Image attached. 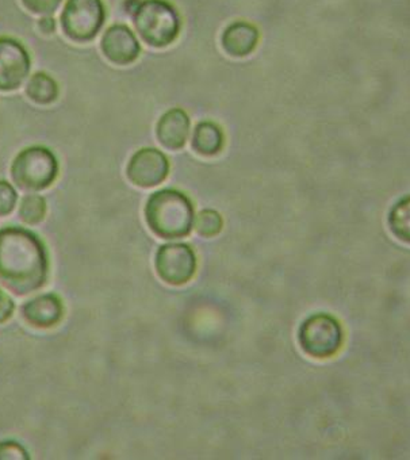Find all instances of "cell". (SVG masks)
I'll return each mask as SVG.
<instances>
[{
	"label": "cell",
	"mask_w": 410,
	"mask_h": 460,
	"mask_svg": "<svg viewBox=\"0 0 410 460\" xmlns=\"http://www.w3.org/2000/svg\"><path fill=\"white\" fill-rule=\"evenodd\" d=\"M49 255L47 245L31 230L0 229V285L17 296H26L47 285Z\"/></svg>",
	"instance_id": "6da1fadb"
},
{
	"label": "cell",
	"mask_w": 410,
	"mask_h": 460,
	"mask_svg": "<svg viewBox=\"0 0 410 460\" xmlns=\"http://www.w3.org/2000/svg\"><path fill=\"white\" fill-rule=\"evenodd\" d=\"M61 28L71 41H93L103 28L106 9L102 0H67L61 13Z\"/></svg>",
	"instance_id": "8992f818"
},
{
	"label": "cell",
	"mask_w": 410,
	"mask_h": 460,
	"mask_svg": "<svg viewBox=\"0 0 410 460\" xmlns=\"http://www.w3.org/2000/svg\"><path fill=\"white\" fill-rule=\"evenodd\" d=\"M155 267L163 282L170 286H183L194 278L197 256L190 245L182 243L165 244L157 251Z\"/></svg>",
	"instance_id": "52a82bcc"
},
{
	"label": "cell",
	"mask_w": 410,
	"mask_h": 460,
	"mask_svg": "<svg viewBox=\"0 0 410 460\" xmlns=\"http://www.w3.org/2000/svg\"><path fill=\"white\" fill-rule=\"evenodd\" d=\"M15 304L9 294L0 290V325L6 323L14 315Z\"/></svg>",
	"instance_id": "7402d4cb"
},
{
	"label": "cell",
	"mask_w": 410,
	"mask_h": 460,
	"mask_svg": "<svg viewBox=\"0 0 410 460\" xmlns=\"http://www.w3.org/2000/svg\"><path fill=\"white\" fill-rule=\"evenodd\" d=\"M260 34L256 26L248 22L230 23L222 33L221 44L225 52L232 58H246L256 49Z\"/></svg>",
	"instance_id": "4fadbf2b"
},
{
	"label": "cell",
	"mask_w": 410,
	"mask_h": 460,
	"mask_svg": "<svg viewBox=\"0 0 410 460\" xmlns=\"http://www.w3.org/2000/svg\"><path fill=\"white\" fill-rule=\"evenodd\" d=\"M101 49L104 58L115 66H129L141 53L140 42L125 25H112L102 37Z\"/></svg>",
	"instance_id": "30bf717a"
},
{
	"label": "cell",
	"mask_w": 410,
	"mask_h": 460,
	"mask_svg": "<svg viewBox=\"0 0 410 460\" xmlns=\"http://www.w3.org/2000/svg\"><path fill=\"white\" fill-rule=\"evenodd\" d=\"M29 460L31 455L22 444L14 440L0 441V460Z\"/></svg>",
	"instance_id": "ffe728a7"
},
{
	"label": "cell",
	"mask_w": 410,
	"mask_h": 460,
	"mask_svg": "<svg viewBox=\"0 0 410 460\" xmlns=\"http://www.w3.org/2000/svg\"><path fill=\"white\" fill-rule=\"evenodd\" d=\"M26 93L37 104H50L58 99V85L44 72L34 74L26 85Z\"/></svg>",
	"instance_id": "2e32d148"
},
{
	"label": "cell",
	"mask_w": 410,
	"mask_h": 460,
	"mask_svg": "<svg viewBox=\"0 0 410 460\" xmlns=\"http://www.w3.org/2000/svg\"><path fill=\"white\" fill-rule=\"evenodd\" d=\"M47 216V200L41 195H26L20 206V217L25 224L37 225Z\"/></svg>",
	"instance_id": "e0dca14e"
},
{
	"label": "cell",
	"mask_w": 410,
	"mask_h": 460,
	"mask_svg": "<svg viewBox=\"0 0 410 460\" xmlns=\"http://www.w3.org/2000/svg\"><path fill=\"white\" fill-rule=\"evenodd\" d=\"M18 194L6 181H0V217H7L14 211Z\"/></svg>",
	"instance_id": "d6986e66"
},
{
	"label": "cell",
	"mask_w": 410,
	"mask_h": 460,
	"mask_svg": "<svg viewBox=\"0 0 410 460\" xmlns=\"http://www.w3.org/2000/svg\"><path fill=\"white\" fill-rule=\"evenodd\" d=\"M190 119L182 109H171L163 114L156 128L157 140L170 151L182 149L189 138Z\"/></svg>",
	"instance_id": "7c38bea8"
},
{
	"label": "cell",
	"mask_w": 410,
	"mask_h": 460,
	"mask_svg": "<svg viewBox=\"0 0 410 460\" xmlns=\"http://www.w3.org/2000/svg\"><path fill=\"white\" fill-rule=\"evenodd\" d=\"M388 225L397 240L410 245V195L394 203L388 211Z\"/></svg>",
	"instance_id": "9a60e30c"
},
{
	"label": "cell",
	"mask_w": 410,
	"mask_h": 460,
	"mask_svg": "<svg viewBox=\"0 0 410 460\" xmlns=\"http://www.w3.org/2000/svg\"><path fill=\"white\" fill-rule=\"evenodd\" d=\"M222 226H224L222 217L216 210H210V208L201 211L195 219V230L200 236L205 237V239H211L219 234Z\"/></svg>",
	"instance_id": "ac0fdd59"
},
{
	"label": "cell",
	"mask_w": 410,
	"mask_h": 460,
	"mask_svg": "<svg viewBox=\"0 0 410 460\" xmlns=\"http://www.w3.org/2000/svg\"><path fill=\"white\" fill-rule=\"evenodd\" d=\"M137 33L149 47H170L181 33V15L167 0H141L131 14Z\"/></svg>",
	"instance_id": "3957f363"
},
{
	"label": "cell",
	"mask_w": 410,
	"mask_h": 460,
	"mask_svg": "<svg viewBox=\"0 0 410 460\" xmlns=\"http://www.w3.org/2000/svg\"><path fill=\"white\" fill-rule=\"evenodd\" d=\"M224 148V133L218 125L211 121H202L195 127L192 135V149L201 156L211 157Z\"/></svg>",
	"instance_id": "5bb4252c"
},
{
	"label": "cell",
	"mask_w": 410,
	"mask_h": 460,
	"mask_svg": "<svg viewBox=\"0 0 410 460\" xmlns=\"http://www.w3.org/2000/svg\"><path fill=\"white\" fill-rule=\"evenodd\" d=\"M61 0H22L26 10L39 15H50L58 9Z\"/></svg>",
	"instance_id": "44dd1931"
},
{
	"label": "cell",
	"mask_w": 410,
	"mask_h": 460,
	"mask_svg": "<svg viewBox=\"0 0 410 460\" xmlns=\"http://www.w3.org/2000/svg\"><path fill=\"white\" fill-rule=\"evenodd\" d=\"M58 162L44 146H31L17 155L12 165V178L23 191H42L55 183Z\"/></svg>",
	"instance_id": "277c9868"
},
{
	"label": "cell",
	"mask_w": 410,
	"mask_h": 460,
	"mask_svg": "<svg viewBox=\"0 0 410 460\" xmlns=\"http://www.w3.org/2000/svg\"><path fill=\"white\" fill-rule=\"evenodd\" d=\"M170 162L163 152L155 148H144L131 156L126 168V175L134 186L152 189L167 179Z\"/></svg>",
	"instance_id": "9c48e42d"
},
{
	"label": "cell",
	"mask_w": 410,
	"mask_h": 460,
	"mask_svg": "<svg viewBox=\"0 0 410 460\" xmlns=\"http://www.w3.org/2000/svg\"><path fill=\"white\" fill-rule=\"evenodd\" d=\"M140 2L141 0H125V2H123V9H125V12L128 13L129 15H131L136 12Z\"/></svg>",
	"instance_id": "cb8c5ba5"
},
{
	"label": "cell",
	"mask_w": 410,
	"mask_h": 460,
	"mask_svg": "<svg viewBox=\"0 0 410 460\" xmlns=\"http://www.w3.org/2000/svg\"><path fill=\"white\" fill-rule=\"evenodd\" d=\"M39 29L41 33L50 36L56 31V21L52 17H44L39 21Z\"/></svg>",
	"instance_id": "603a6c76"
},
{
	"label": "cell",
	"mask_w": 410,
	"mask_h": 460,
	"mask_svg": "<svg viewBox=\"0 0 410 460\" xmlns=\"http://www.w3.org/2000/svg\"><path fill=\"white\" fill-rule=\"evenodd\" d=\"M31 66V56L21 42L0 37V91L18 90L28 77Z\"/></svg>",
	"instance_id": "ba28073f"
},
{
	"label": "cell",
	"mask_w": 410,
	"mask_h": 460,
	"mask_svg": "<svg viewBox=\"0 0 410 460\" xmlns=\"http://www.w3.org/2000/svg\"><path fill=\"white\" fill-rule=\"evenodd\" d=\"M146 219L149 229L160 239H183L194 226V206L178 190H160L147 202Z\"/></svg>",
	"instance_id": "7a4b0ae2"
},
{
	"label": "cell",
	"mask_w": 410,
	"mask_h": 460,
	"mask_svg": "<svg viewBox=\"0 0 410 460\" xmlns=\"http://www.w3.org/2000/svg\"><path fill=\"white\" fill-rule=\"evenodd\" d=\"M302 351L315 359H328L342 349L344 334L339 321L326 313L310 315L299 332Z\"/></svg>",
	"instance_id": "5b68a950"
},
{
	"label": "cell",
	"mask_w": 410,
	"mask_h": 460,
	"mask_svg": "<svg viewBox=\"0 0 410 460\" xmlns=\"http://www.w3.org/2000/svg\"><path fill=\"white\" fill-rule=\"evenodd\" d=\"M21 313L23 320L33 328H55L63 320L64 304L58 294H42L26 302Z\"/></svg>",
	"instance_id": "8fae6325"
}]
</instances>
